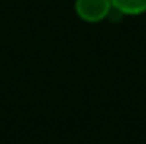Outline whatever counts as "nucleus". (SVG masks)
<instances>
[{
	"label": "nucleus",
	"instance_id": "nucleus-1",
	"mask_svg": "<svg viewBox=\"0 0 146 144\" xmlns=\"http://www.w3.org/2000/svg\"><path fill=\"white\" fill-rule=\"evenodd\" d=\"M112 10L110 0H75V14L88 24L102 22Z\"/></svg>",
	"mask_w": 146,
	"mask_h": 144
},
{
	"label": "nucleus",
	"instance_id": "nucleus-2",
	"mask_svg": "<svg viewBox=\"0 0 146 144\" xmlns=\"http://www.w3.org/2000/svg\"><path fill=\"white\" fill-rule=\"evenodd\" d=\"M112 9L124 15H143L146 14V0H110Z\"/></svg>",
	"mask_w": 146,
	"mask_h": 144
}]
</instances>
